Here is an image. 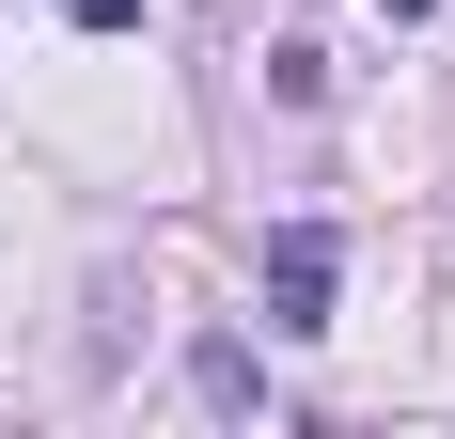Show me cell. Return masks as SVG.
<instances>
[{
    "instance_id": "cell-1",
    "label": "cell",
    "mask_w": 455,
    "mask_h": 439,
    "mask_svg": "<svg viewBox=\"0 0 455 439\" xmlns=\"http://www.w3.org/2000/svg\"><path fill=\"white\" fill-rule=\"evenodd\" d=\"M330 283H346V235L330 220H283L267 235V330H330Z\"/></svg>"
},
{
    "instance_id": "cell-2",
    "label": "cell",
    "mask_w": 455,
    "mask_h": 439,
    "mask_svg": "<svg viewBox=\"0 0 455 439\" xmlns=\"http://www.w3.org/2000/svg\"><path fill=\"white\" fill-rule=\"evenodd\" d=\"M188 393H204V408H267V377H251L235 330H204V346H188Z\"/></svg>"
},
{
    "instance_id": "cell-3",
    "label": "cell",
    "mask_w": 455,
    "mask_h": 439,
    "mask_svg": "<svg viewBox=\"0 0 455 439\" xmlns=\"http://www.w3.org/2000/svg\"><path fill=\"white\" fill-rule=\"evenodd\" d=\"M79 32H141V0H79Z\"/></svg>"
},
{
    "instance_id": "cell-4",
    "label": "cell",
    "mask_w": 455,
    "mask_h": 439,
    "mask_svg": "<svg viewBox=\"0 0 455 439\" xmlns=\"http://www.w3.org/2000/svg\"><path fill=\"white\" fill-rule=\"evenodd\" d=\"M377 16H440V0H377Z\"/></svg>"
}]
</instances>
